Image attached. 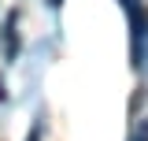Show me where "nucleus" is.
<instances>
[{"label": "nucleus", "mask_w": 148, "mask_h": 141, "mask_svg": "<svg viewBox=\"0 0 148 141\" xmlns=\"http://www.w3.org/2000/svg\"><path fill=\"white\" fill-rule=\"evenodd\" d=\"M130 15V48H133V67H141L145 59V48H148V8L141 0H133L126 8Z\"/></svg>", "instance_id": "f257e3e1"}, {"label": "nucleus", "mask_w": 148, "mask_h": 141, "mask_svg": "<svg viewBox=\"0 0 148 141\" xmlns=\"http://www.w3.org/2000/svg\"><path fill=\"white\" fill-rule=\"evenodd\" d=\"M4 56H8V59L18 56V15L4 19Z\"/></svg>", "instance_id": "f03ea898"}, {"label": "nucleus", "mask_w": 148, "mask_h": 141, "mask_svg": "<svg viewBox=\"0 0 148 141\" xmlns=\"http://www.w3.org/2000/svg\"><path fill=\"white\" fill-rule=\"evenodd\" d=\"M130 141H148V123H137V134H133Z\"/></svg>", "instance_id": "7ed1b4c3"}, {"label": "nucleus", "mask_w": 148, "mask_h": 141, "mask_svg": "<svg viewBox=\"0 0 148 141\" xmlns=\"http://www.w3.org/2000/svg\"><path fill=\"white\" fill-rule=\"evenodd\" d=\"M26 141H41V130H37V126H34V130L26 134Z\"/></svg>", "instance_id": "20e7f679"}]
</instances>
